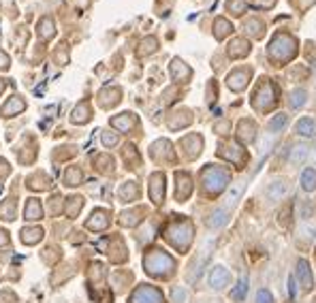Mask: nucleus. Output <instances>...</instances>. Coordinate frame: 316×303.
I'll return each instance as SVG.
<instances>
[{
  "instance_id": "8",
  "label": "nucleus",
  "mask_w": 316,
  "mask_h": 303,
  "mask_svg": "<svg viewBox=\"0 0 316 303\" xmlns=\"http://www.w3.org/2000/svg\"><path fill=\"white\" fill-rule=\"evenodd\" d=\"M224 224H227V209H216L210 216V220H208V226L210 228H220Z\"/></svg>"
},
{
  "instance_id": "17",
  "label": "nucleus",
  "mask_w": 316,
  "mask_h": 303,
  "mask_svg": "<svg viewBox=\"0 0 316 303\" xmlns=\"http://www.w3.org/2000/svg\"><path fill=\"white\" fill-rule=\"evenodd\" d=\"M314 165H316V152H314Z\"/></svg>"
},
{
  "instance_id": "2",
  "label": "nucleus",
  "mask_w": 316,
  "mask_h": 303,
  "mask_svg": "<svg viewBox=\"0 0 316 303\" xmlns=\"http://www.w3.org/2000/svg\"><path fill=\"white\" fill-rule=\"evenodd\" d=\"M210 284L216 290H220V288H224L229 284V271L222 267V265H218V267L212 269V273H210Z\"/></svg>"
},
{
  "instance_id": "3",
  "label": "nucleus",
  "mask_w": 316,
  "mask_h": 303,
  "mask_svg": "<svg viewBox=\"0 0 316 303\" xmlns=\"http://www.w3.org/2000/svg\"><path fill=\"white\" fill-rule=\"evenodd\" d=\"M297 275H299V280H301L303 290H310L312 288V273H310V267H308L306 261H299L297 263Z\"/></svg>"
},
{
  "instance_id": "13",
  "label": "nucleus",
  "mask_w": 316,
  "mask_h": 303,
  "mask_svg": "<svg viewBox=\"0 0 316 303\" xmlns=\"http://www.w3.org/2000/svg\"><path fill=\"white\" fill-rule=\"evenodd\" d=\"M303 103H306V92L299 90V92H293V101H290V105H293V109L301 107Z\"/></svg>"
},
{
  "instance_id": "10",
  "label": "nucleus",
  "mask_w": 316,
  "mask_h": 303,
  "mask_svg": "<svg viewBox=\"0 0 316 303\" xmlns=\"http://www.w3.org/2000/svg\"><path fill=\"white\" fill-rule=\"evenodd\" d=\"M241 139H246V141L254 139V124L252 122H241Z\"/></svg>"
},
{
  "instance_id": "9",
  "label": "nucleus",
  "mask_w": 316,
  "mask_h": 303,
  "mask_svg": "<svg viewBox=\"0 0 316 303\" xmlns=\"http://www.w3.org/2000/svg\"><path fill=\"white\" fill-rule=\"evenodd\" d=\"M301 186H303V190H308V192H312L316 188V171H314V169H306V171H303Z\"/></svg>"
},
{
  "instance_id": "5",
  "label": "nucleus",
  "mask_w": 316,
  "mask_h": 303,
  "mask_svg": "<svg viewBox=\"0 0 316 303\" xmlns=\"http://www.w3.org/2000/svg\"><path fill=\"white\" fill-rule=\"evenodd\" d=\"M284 192H286V184L284 181H274V184H269V188H267V199L269 201H280L284 197Z\"/></svg>"
},
{
  "instance_id": "6",
  "label": "nucleus",
  "mask_w": 316,
  "mask_h": 303,
  "mask_svg": "<svg viewBox=\"0 0 316 303\" xmlns=\"http://www.w3.org/2000/svg\"><path fill=\"white\" fill-rule=\"evenodd\" d=\"M246 293H248V277H246V273H241V275H239V282H237V286L233 288L231 297H233L235 301H244Z\"/></svg>"
},
{
  "instance_id": "11",
  "label": "nucleus",
  "mask_w": 316,
  "mask_h": 303,
  "mask_svg": "<svg viewBox=\"0 0 316 303\" xmlns=\"http://www.w3.org/2000/svg\"><path fill=\"white\" fill-rule=\"evenodd\" d=\"M284 124H286V115L284 113L282 115H276L272 120V124H269V132H276L278 128H284Z\"/></svg>"
},
{
  "instance_id": "1",
  "label": "nucleus",
  "mask_w": 316,
  "mask_h": 303,
  "mask_svg": "<svg viewBox=\"0 0 316 303\" xmlns=\"http://www.w3.org/2000/svg\"><path fill=\"white\" fill-rule=\"evenodd\" d=\"M212 246H214V239H210L208 244H205V248H203V252H201L199 261L192 265V271L188 273V282H194V280H199V277H201V273H203V269H205V265H208V261H210Z\"/></svg>"
},
{
  "instance_id": "15",
  "label": "nucleus",
  "mask_w": 316,
  "mask_h": 303,
  "mask_svg": "<svg viewBox=\"0 0 316 303\" xmlns=\"http://www.w3.org/2000/svg\"><path fill=\"white\" fill-rule=\"evenodd\" d=\"M216 26H218V32H216V36H218V39H222V36H224V32L229 30V26H227V21H222V19H220V21H218V24H216Z\"/></svg>"
},
{
  "instance_id": "12",
  "label": "nucleus",
  "mask_w": 316,
  "mask_h": 303,
  "mask_svg": "<svg viewBox=\"0 0 316 303\" xmlns=\"http://www.w3.org/2000/svg\"><path fill=\"white\" fill-rule=\"evenodd\" d=\"M299 233L303 237H308V239H314L316 237V226H312V224H301L299 226Z\"/></svg>"
},
{
  "instance_id": "4",
  "label": "nucleus",
  "mask_w": 316,
  "mask_h": 303,
  "mask_svg": "<svg viewBox=\"0 0 316 303\" xmlns=\"http://www.w3.org/2000/svg\"><path fill=\"white\" fill-rule=\"evenodd\" d=\"M295 130H297V135H301V137H312V135H316V124H314V120L303 118V120H299V122H297Z\"/></svg>"
},
{
  "instance_id": "16",
  "label": "nucleus",
  "mask_w": 316,
  "mask_h": 303,
  "mask_svg": "<svg viewBox=\"0 0 316 303\" xmlns=\"http://www.w3.org/2000/svg\"><path fill=\"white\" fill-rule=\"evenodd\" d=\"M288 290H290V297H295V282H293V277L288 280Z\"/></svg>"
},
{
  "instance_id": "14",
  "label": "nucleus",
  "mask_w": 316,
  "mask_h": 303,
  "mask_svg": "<svg viewBox=\"0 0 316 303\" xmlns=\"http://www.w3.org/2000/svg\"><path fill=\"white\" fill-rule=\"evenodd\" d=\"M257 303H274V299H272V295H269V290H259Z\"/></svg>"
},
{
  "instance_id": "7",
  "label": "nucleus",
  "mask_w": 316,
  "mask_h": 303,
  "mask_svg": "<svg viewBox=\"0 0 316 303\" xmlns=\"http://www.w3.org/2000/svg\"><path fill=\"white\" fill-rule=\"evenodd\" d=\"M308 145H295V148L293 150H290V162H293V165H301L303 160H306L308 158Z\"/></svg>"
}]
</instances>
